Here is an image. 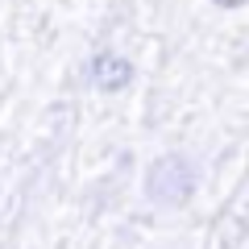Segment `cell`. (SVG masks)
<instances>
[{"label":"cell","instance_id":"3957f363","mask_svg":"<svg viewBox=\"0 0 249 249\" xmlns=\"http://www.w3.org/2000/svg\"><path fill=\"white\" fill-rule=\"evenodd\" d=\"M216 9H241V4H245V0H212Z\"/></svg>","mask_w":249,"mask_h":249},{"label":"cell","instance_id":"7a4b0ae2","mask_svg":"<svg viewBox=\"0 0 249 249\" xmlns=\"http://www.w3.org/2000/svg\"><path fill=\"white\" fill-rule=\"evenodd\" d=\"M88 83L96 91L116 96V91H124L133 83V62L124 58V54H116V50H96L88 58Z\"/></svg>","mask_w":249,"mask_h":249},{"label":"cell","instance_id":"6da1fadb","mask_svg":"<svg viewBox=\"0 0 249 249\" xmlns=\"http://www.w3.org/2000/svg\"><path fill=\"white\" fill-rule=\"evenodd\" d=\"M199 187V166L191 154L183 150H166L158 154V158L145 166V199H150L154 208H187L191 204V196H196Z\"/></svg>","mask_w":249,"mask_h":249}]
</instances>
